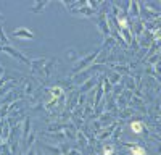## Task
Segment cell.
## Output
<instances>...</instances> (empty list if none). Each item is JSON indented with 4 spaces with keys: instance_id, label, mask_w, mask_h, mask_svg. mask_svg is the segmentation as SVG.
<instances>
[{
    "instance_id": "obj_5",
    "label": "cell",
    "mask_w": 161,
    "mask_h": 155,
    "mask_svg": "<svg viewBox=\"0 0 161 155\" xmlns=\"http://www.w3.org/2000/svg\"><path fill=\"white\" fill-rule=\"evenodd\" d=\"M118 23H119V24H121V27H126L127 26V20H126V18H118Z\"/></svg>"
},
{
    "instance_id": "obj_4",
    "label": "cell",
    "mask_w": 161,
    "mask_h": 155,
    "mask_svg": "<svg viewBox=\"0 0 161 155\" xmlns=\"http://www.w3.org/2000/svg\"><path fill=\"white\" fill-rule=\"evenodd\" d=\"M103 155H113V147L111 145H108V147L103 149Z\"/></svg>"
},
{
    "instance_id": "obj_1",
    "label": "cell",
    "mask_w": 161,
    "mask_h": 155,
    "mask_svg": "<svg viewBox=\"0 0 161 155\" xmlns=\"http://www.w3.org/2000/svg\"><path fill=\"white\" fill-rule=\"evenodd\" d=\"M131 129H132V133L134 134H140L142 131H144V123H142V121H132L131 123Z\"/></svg>"
},
{
    "instance_id": "obj_2",
    "label": "cell",
    "mask_w": 161,
    "mask_h": 155,
    "mask_svg": "<svg viewBox=\"0 0 161 155\" xmlns=\"http://www.w3.org/2000/svg\"><path fill=\"white\" fill-rule=\"evenodd\" d=\"M131 152H132V155H145V149L140 147V145H132Z\"/></svg>"
},
{
    "instance_id": "obj_3",
    "label": "cell",
    "mask_w": 161,
    "mask_h": 155,
    "mask_svg": "<svg viewBox=\"0 0 161 155\" xmlns=\"http://www.w3.org/2000/svg\"><path fill=\"white\" fill-rule=\"evenodd\" d=\"M61 94H63L61 87H53V89H52V95H53V97H58V95H61Z\"/></svg>"
}]
</instances>
